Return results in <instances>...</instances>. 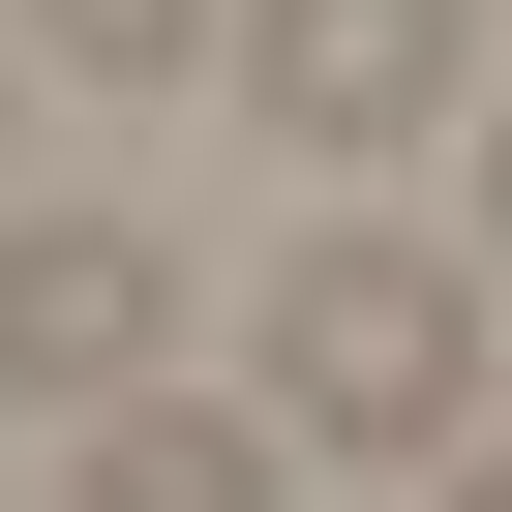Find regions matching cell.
Instances as JSON below:
<instances>
[{
	"label": "cell",
	"mask_w": 512,
	"mask_h": 512,
	"mask_svg": "<svg viewBox=\"0 0 512 512\" xmlns=\"http://www.w3.org/2000/svg\"><path fill=\"white\" fill-rule=\"evenodd\" d=\"M31 61H91V91H181V61H211V0H31Z\"/></svg>",
	"instance_id": "cell-5"
},
{
	"label": "cell",
	"mask_w": 512,
	"mask_h": 512,
	"mask_svg": "<svg viewBox=\"0 0 512 512\" xmlns=\"http://www.w3.org/2000/svg\"><path fill=\"white\" fill-rule=\"evenodd\" d=\"M302 422H241V392H91V512H272Z\"/></svg>",
	"instance_id": "cell-4"
},
{
	"label": "cell",
	"mask_w": 512,
	"mask_h": 512,
	"mask_svg": "<svg viewBox=\"0 0 512 512\" xmlns=\"http://www.w3.org/2000/svg\"><path fill=\"white\" fill-rule=\"evenodd\" d=\"M151 332H181L151 211H0V392H151Z\"/></svg>",
	"instance_id": "cell-3"
},
{
	"label": "cell",
	"mask_w": 512,
	"mask_h": 512,
	"mask_svg": "<svg viewBox=\"0 0 512 512\" xmlns=\"http://www.w3.org/2000/svg\"><path fill=\"white\" fill-rule=\"evenodd\" d=\"M241 91H272L302 151H422L482 91V0H241Z\"/></svg>",
	"instance_id": "cell-2"
},
{
	"label": "cell",
	"mask_w": 512,
	"mask_h": 512,
	"mask_svg": "<svg viewBox=\"0 0 512 512\" xmlns=\"http://www.w3.org/2000/svg\"><path fill=\"white\" fill-rule=\"evenodd\" d=\"M452 512H512V422H452Z\"/></svg>",
	"instance_id": "cell-6"
},
{
	"label": "cell",
	"mask_w": 512,
	"mask_h": 512,
	"mask_svg": "<svg viewBox=\"0 0 512 512\" xmlns=\"http://www.w3.org/2000/svg\"><path fill=\"white\" fill-rule=\"evenodd\" d=\"M482 241H512V121H482Z\"/></svg>",
	"instance_id": "cell-7"
},
{
	"label": "cell",
	"mask_w": 512,
	"mask_h": 512,
	"mask_svg": "<svg viewBox=\"0 0 512 512\" xmlns=\"http://www.w3.org/2000/svg\"><path fill=\"white\" fill-rule=\"evenodd\" d=\"M272 422L302 452H452L482 422V272L392 241V211H332L302 272H272Z\"/></svg>",
	"instance_id": "cell-1"
}]
</instances>
